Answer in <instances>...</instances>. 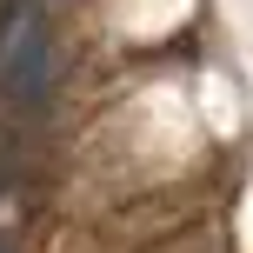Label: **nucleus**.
Listing matches in <instances>:
<instances>
[{
    "label": "nucleus",
    "mask_w": 253,
    "mask_h": 253,
    "mask_svg": "<svg viewBox=\"0 0 253 253\" xmlns=\"http://www.w3.org/2000/svg\"><path fill=\"white\" fill-rule=\"evenodd\" d=\"M53 67H60V53H53V27L47 13L34 7V0H13L7 27H0V87L13 93V100H47L53 87Z\"/></svg>",
    "instance_id": "1"
},
{
    "label": "nucleus",
    "mask_w": 253,
    "mask_h": 253,
    "mask_svg": "<svg viewBox=\"0 0 253 253\" xmlns=\"http://www.w3.org/2000/svg\"><path fill=\"white\" fill-rule=\"evenodd\" d=\"M0 253H20V233L13 227H0Z\"/></svg>",
    "instance_id": "2"
}]
</instances>
